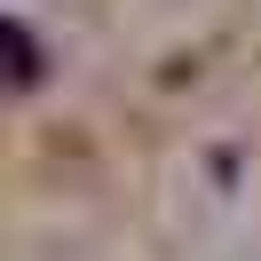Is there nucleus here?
Here are the masks:
<instances>
[{
	"label": "nucleus",
	"instance_id": "obj_1",
	"mask_svg": "<svg viewBox=\"0 0 261 261\" xmlns=\"http://www.w3.org/2000/svg\"><path fill=\"white\" fill-rule=\"evenodd\" d=\"M8 40H16V87H32V80H40V48H32V32H24V24H8Z\"/></svg>",
	"mask_w": 261,
	"mask_h": 261
}]
</instances>
